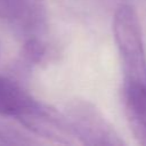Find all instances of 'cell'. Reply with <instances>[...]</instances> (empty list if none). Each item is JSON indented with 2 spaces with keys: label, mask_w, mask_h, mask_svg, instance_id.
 I'll list each match as a JSON object with an SVG mask.
<instances>
[{
  "label": "cell",
  "mask_w": 146,
  "mask_h": 146,
  "mask_svg": "<svg viewBox=\"0 0 146 146\" xmlns=\"http://www.w3.org/2000/svg\"><path fill=\"white\" fill-rule=\"evenodd\" d=\"M42 106L17 82L0 75V115L17 117L25 122Z\"/></svg>",
  "instance_id": "277c9868"
},
{
  "label": "cell",
  "mask_w": 146,
  "mask_h": 146,
  "mask_svg": "<svg viewBox=\"0 0 146 146\" xmlns=\"http://www.w3.org/2000/svg\"><path fill=\"white\" fill-rule=\"evenodd\" d=\"M65 117L73 137L84 145L119 146L125 144L102 112L88 100H72L66 106Z\"/></svg>",
  "instance_id": "3957f363"
},
{
  "label": "cell",
  "mask_w": 146,
  "mask_h": 146,
  "mask_svg": "<svg viewBox=\"0 0 146 146\" xmlns=\"http://www.w3.org/2000/svg\"><path fill=\"white\" fill-rule=\"evenodd\" d=\"M48 18V0H0V19L22 39L32 60L47 54Z\"/></svg>",
  "instance_id": "7a4b0ae2"
},
{
  "label": "cell",
  "mask_w": 146,
  "mask_h": 146,
  "mask_svg": "<svg viewBox=\"0 0 146 146\" xmlns=\"http://www.w3.org/2000/svg\"><path fill=\"white\" fill-rule=\"evenodd\" d=\"M122 94L130 130L140 145H146V89L124 91Z\"/></svg>",
  "instance_id": "5b68a950"
},
{
  "label": "cell",
  "mask_w": 146,
  "mask_h": 146,
  "mask_svg": "<svg viewBox=\"0 0 146 146\" xmlns=\"http://www.w3.org/2000/svg\"><path fill=\"white\" fill-rule=\"evenodd\" d=\"M113 34L119 51L123 90L146 88V50L141 25L135 8L117 6L113 16Z\"/></svg>",
  "instance_id": "6da1fadb"
},
{
  "label": "cell",
  "mask_w": 146,
  "mask_h": 146,
  "mask_svg": "<svg viewBox=\"0 0 146 146\" xmlns=\"http://www.w3.org/2000/svg\"><path fill=\"white\" fill-rule=\"evenodd\" d=\"M0 52H1V46H0Z\"/></svg>",
  "instance_id": "8992f818"
}]
</instances>
